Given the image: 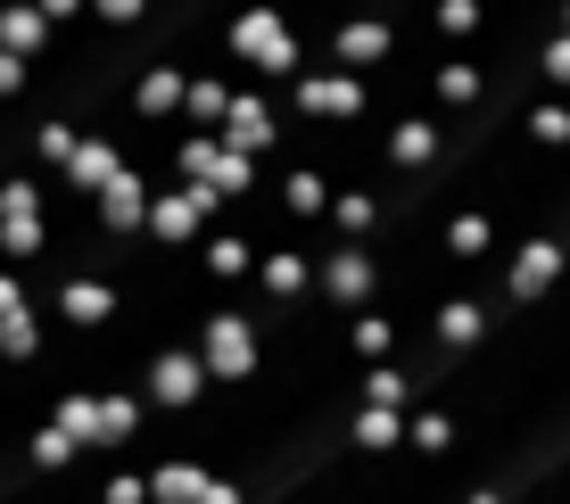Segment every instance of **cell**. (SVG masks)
Returning <instances> with one entry per match:
<instances>
[{"label":"cell","instance_id":"5b68a950","mask_svg":"<svg viewBox=\"0 0 570 504\" xmlns=\"http://www.w3.org/2000/svg\"><path fill=\"white\" fill-rule=\"evenodd\" d=\"M224 216V199L215 190H199V182H157L149 190V224H141V240H157L166 257H190L199 248V231Z\"/></svg>","mask_w":570,"mask_h":504},{"label":"cell","instance_id":"9c48e42d","mask_svg":"<svg viewBox=\"0 0 570 504\" xmlns=\"http://www.w3.org/2000/svg\"><path fill=\"white\" fill-rule=\"evenodd\" d=\"M513 132H521L529 149H546V158H554V149H570V91H554V83H546L538 100L521 108V125H513Z\"/></svg>","mask_w":570,"mask_h":504},{"label":"cell","instance_id":"8992f818","mask_svg":"<svg viewBox=\"0 0 570 504\" xmlns=\"http://www.w3.org/2000/svg\"><path fill=\"white\" fill-rule=\"evenodd\" d=\"M207 389H215V381H207V364H199V347H190V339L157 347V356L141 364V397L157 405V414H183V405H199Z\"/></svg>","mask_w":570,"mask_h":504},{"label":"cell","instance_id":"277c9868","mask_svg":"<svg viewBox=\"0 0 570 504\" xmlns=\"http://www.w3.org/2000/svg\"><path fill=\"white\" fill-rule=\"evenodd\" d=\"M224 141H240L248 158L257 166H273L282 158V141H289V108H282V91L273 83H257V75H240V83H232V108H224Z\"/></svg>","mask_w":570,"mask_h":504},{"label":"cell","instance_id":"6da1fadb","mask_svg":"<svg viewBox=\"0 0 570 504\" xmlns=\"http://www.w3.org/2000/svg\"><path fill=\"white\" fill-rule=\"evenodd\" d=\"M224 67L232 75H257V83H273V91L306 67V42L289 33L282 0H240V9L224 17Z\"/></svg>","mask_w":570,"mask_h":504},{"label":"cell","instance_id":"4fadbf2b","mask_svg":"<svg viewBox=\"0 0 570 504\" xmlns=\"http://www.w3.org/2000/svg\"><path fill=\"white\" fill-rule=\"evenodd\" d=\"M347 356H356V364L397 356V323H389L381 306H356V315H347Z\"/></svg>","mask_w":570,"mask_h":504},{"label":"cell","instance_id":"9a60e30c","mask_svg":"<svg viewBox=\"0 0 570 504\" xmlns=\"http://www.w3.org/2000/svg\"><path fill=\"white\" fill-rule=\"evenodd\" d=\"M91 9H100V26L116 33V26H141V17H149V0H91Z\"/></svg>","mask_w":570,"mask_h":504},{"label":"cell","instance_id":"2e32d148","mask_svg":"<svg viewBox=\"0 0 570 504\" xmlns=\"http://www.w3.org/2000/svg\"><path fill=\"white\" fill-rule=\"evenodd\" d=\"M42 9H50V17H75V0H42Z\"/></svg>","mask_w":570,"mask_h":504},{"label":"cell","instance_id":"3957f363","mask_svg":"<svg viewBox=\"0 0 570 504\" xmlns=\"http://www.w3.org/2000/svg\"><path fill=\"white\" fill-rule=\"evenodd\" d=\"M282 108L289 116H314V125H347V116L372 108V75L340 67V58H306V67L282 83Z\"/></svg>","mask_w":570,"mask_h":504},{"label":"cell","instance_id":"e0dca14e","mask_svg":"<svg viewBox=\"0 0 570 504\" xmlns=\"http://www.w3.org/2000/svg\"><path fill=\"white\" fill-rule=\"evenodd\" d=\"M554 26H562V33H570V0H554Z\"/></svg>","mask_w":570,"mask_h":504},{"label":"cell","instance_id":"5bb4252c","mask_svg":"<svg viewBox=\"0 0 570 504\" xmlns=\"http://www.w3.org/2000/svg\"><path fill=\"white\" fill-rule=\"evenodd\" d=\"M538 83H554V91H570V33H562V26L546 33V42H538Z\"/></svg>","mask_w":570,"mask_h":504},{"label":"cell","instance_id":"7a4b0ae2","mask_svg":"<svg viewBox=\"0 0 570 504\" xmlns=\"http://www.w3.org/2000/svg\"><path fill=\"white\" fill-rule=\"evenodd\" d=\"M190 347H199V364H207L215 389H240V381H257V364H265V323H257V306H248V281L232 289V298L207 306V323L190 332Z\"/></svg>","mask_w":570,"mask_h":504},{"label":"cell","instance_id":"30bf717a","mask_svg":"<svg viewBox=\"0 0 570 504\" xmlns=\"http://www.w3.org/2000/svg\"><path fill=\"white\" fill-rule=\"evenodd\" d=\"M372 224H381V190H372V182H340V190H331V207H323L331 240H364Z\"/></svg>","mask_w":570,"mask_h":504},{"label":"cell","instance_id":"52a82bcc","mask_svg":"<svg viewBox=\"0 0 570 504\" xmlns=\"http://www.w3.org/2000/svg\"><path fill=\"white\" fill-rule=\"evenodd\" d=\"M488 323H497V306L480 298V289H446L439 306H430V347H439V356H463V347H480L488 339Z\"/></svg>","mask_w":570,"mask_h":504},{"label":"cell","instance_id":"8fae6325","mask_svg":"<svg viewBox=\"0 0 570 504\" xmlns=\"http://www.w3.org/2000/svg\"><path fill=\"white\" fill-rule=\"evenodd\" d=\"M430 33L439 50H471L488 33V0H430Z\"/></svg>","mask_w":570,"mask_h":504},{"label":"cell","instance_id":"7c38bea8","mask_svg":"<svg viewBox=\"0 0 570 504\" xmlns=\"http://www.w3.org/2000/svg\"><path fill=\"white\" fill-rule=\"evenodd\" d=\"M58 306H67V323H75V332H100V323L116 315V281H108V274H75Z\"/></svg>","mask_w":570,"mask_h":504},{"label":"cell","instance_id":"ba28073f","mask_svg":"<svg viewBox=\"0 0 570 504\" xmlns=\"http://www.w3.org/2000/svg\"><path fill=\"white\" fill-rule=\"evenodd\" d=\"M323 58H340V67H356V75H381L389 58H397V26L389 17H340L331 26V42H323Z\"/></svg>","mask_w":570,"mask_h":504}]
</instances>
